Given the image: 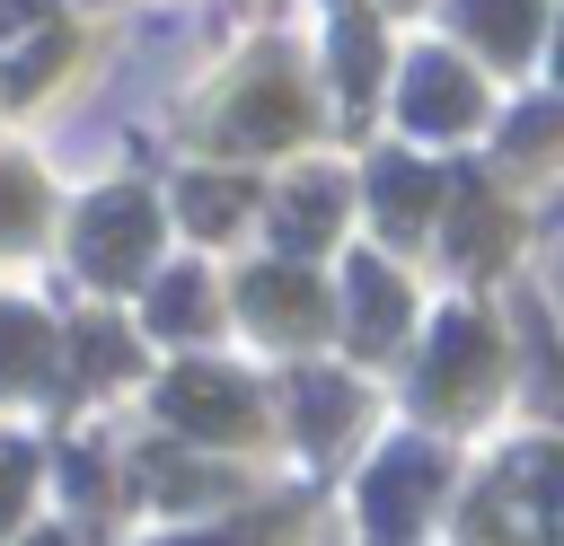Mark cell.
I'll return each instance as SVG.
<instances>
[{"label":"cell","mask_w":564,"mask_h":546,"mask_svg":"<svg viewBox=\"0 0 564 546\" xmlns=\"http://www.w3.org/2000/svg\"><path fill=\"white\" fill-rule=\"evenodd\" d=\"M167 423L238 440V432H256V405H247V387L220 379V370H176V379H167Z\"/></svg>","instance_id":"obj_2"},{"label":"cell","mask_w":564,"mask_h":546,"mask_svg":"<svg viewBox=\"0 0 564 546\" xmlns=\"http://www.w3.org/2000/svg\"><path fill=\"white\" fill-rule=\"evenodd\" d=\"M247 308H256V326H273V335H308V326H317V291H308L300 273H256V282H247Z\"/></svg>","instance_id":"obj_8"},{"label":"cell","mask_w":564,"mask_h":546,"mask_svg":"<svg viewBox=\"0 0 564 546\" xmlns=\"http://www.w3.org/2000/svg\"><path fill=\"white\" fill-rule=\"evenodd\" d=\"M335 70H344V88H352V106H361L370 79H379V35H370V18H344V26H335Z\"/></svg>","instance_id":"obj_12"},{"label":"cell","mask_w":564,"mask_h":546,"mask_svg":"<svg viewBox=\"0 0 564 546\" xmlns=\"http://www.w3.org/2000/svg\"><path fill=\"white\" fill-rule=\"evenodd\" d=\"M326 229H335V185H300V194H282V211H273V238H282L291 255L326 247Z\"/></svg>","instance_id":"obj_9"},{"label":"cell","mask_w":564,"mask_h":546,"mask_svg":"<svg viewBox=\"0 0 564 546\" xmlns=\"http://www.w3.org/2000/svg\"><path fill=\"white\" fill-rule=\"evenodd\" d=\"M18 493H26V449H0V520L18 511Z\"/></svg>","instance_id":"obj_18"},{"label":"cell","mask_w":564,"mask_h":546,"mask_svg":"<svg viewBox=\"0 0 564 546\" xmlns=\"http://www.w3.org/2000/svg\"><path fill=\"white\" fill-rule=\"evenodd\" d=\"M432 484H441V458H432V449H397V458L379 467V484H370V520H379V528H405V520L432 502Z\"/></svg>","instance_id":"obj_4"},{"label":"cell","mask_w":564,"mask_h":546,"mask_svg":"<svg viewBox=\"0 0 564 546\" xmlns=\"http://www.w3.org/2000/svg\"><path fill=\"white\" fill-rule=\"evenodd\" d=\"M35 546H70V537H35Z\"/></svg>","instance_id":"obj_19"},{"label":"cell","mask_w":564,"mask_h":546,"mask_svg":"<svg viewBox=\"0 0 564 546\" xmlns=\"http://www.w3.org/2000/svg\"><path fill=\"white\" fill-rule=\"evenodd\" d=\"M458 26H467L494 62H520V53H529V26H538V0H458Z\"/></svg>","instance_id":"obj_7"},{"label":"cell","mask_w":564,"mask_h":546,"mask_svg":"<svg viewBox=\"0 0 564 546\" xmlns=\"http://www.w3.org/2000/svg\"><path fill=\"white\" fill-rule=\"evenodd\" d=\"M476 114V79L458 70V62H441V53H423L414 70H405V123L414 132H458Z\"/></svg>","instance_id":"obj_3"},{"label":"cell","mask_w":564,"mask_h":546,"mask_svg":"<svg viewBox=\"0 0 564 546\" xmlns=\"http://www.w3.org/2000/svg\"><path fill=\"white\" fill-rule=\"evenodd\" d=\"M167 335H185V326H203V282L194 273H167V291H159V308H150Z\"/></svg>","instance_id":"obj_15"},{"label":"cell","mask_w":564,"mask_h":546,"mask_svg":"<svg viewBox=\"0 0 564 546\" xmlns=\"http://www.w3.org/2000/svg\"><path fill=\"white\" fill-rule=\"evenodd\" d=\"M344 405H352V396H344L335 379H308V387H300V414H308V432H317V440L344 423Z\"/></svg>","instance_id":"obj_16"},{"label":"cell","mask_w":564,"mask_h":546,"mask_svg":"<svg viewBox=\"0 0 564 546\" xmlns=\"http://www.w3.org/2000/svg\"><path fill=\"white\" fill-rule=\"evenodd\" d=\"M291 132H300V97H291V79H256V88L238 97V114H229V141H247V150L291 141Z\"/></svg>","instance_id":"obj_5"},{"label":"cell","mask_w":564,"mask_h":546,"mask_svg":"<svg viewBox=\"0 0 564 546\" xmlns=\"http://www.w3.org/2000/svg\"><path fill=\"white\" fill-rule=\"evenodd\" d=\"M238 203H247L238 176H194V185H185V220H194V229H229Z\"/></svg>","instance_id":"obj_13"},{"label":"cell","mask_w":564,"mask_h":546,"mask_svg":"<svg viewBox=\"0 0 564 546\" xmlns=\"http://www.w3.org/2000/svg\"><path fill=\"white\" fill-rule=\"evenodd\" d=\"M35 352H44V326L26 308H0V387L9 379H35Z\"/></svg>","instance_id":"obj_14"},{"label":"cell","mask_w":564,"mask_h":546,"mask_svg":"<svg viewBox=\"0 0 564 546\" xmlns=\"http://www.w3.org/2000/svg\"><path fill=\"white\" fill-rule=\"evenodd\" d=\"M26 220H35V185L0 176V238H26Z\"/></svg>","instance_id":"obj_17"},{"label":"cell","mask_w":564,"mask_h":546,"mask_svg":"<svg viewBox=\"0 0 564 546\" xmlns=\"http://www.w3.org/2000/svg\"><path fill=\"white\" fill-rule=\"evenodd\" d=\"M397 317H405L397 282H388L379 264H352V335H361V343H388V335H397Z\"/></svg>","instance_id":"obj_10"},{"label":"cell","mask_w":564,"mask_h":546,"mask_svg":"<svg viewBox=\"0 0 564 546\" xmlns=\"http://www.w3.org/2000/svg\"><path fill=\"white\" fill-rule=\"evenodd\" d=\"M432 203H441V176H432V167H414V159H379V211H388L397 238H414V229L432 220Z\"/></svg>","instance_id":"obj_6"},{"label":"cell","mask_w":564,"mask_h":546,"mask_svg":"<svg viewBox=\"0 0 564 546\" xmlns=\"http://www.w3.org/2000/svg\"><path fill=\"white\" fill-rule=\"evenodd\" d=\"M476 370H485V326L476 317H449L441 326V361H432V396H458Z\"/></svg>","instance_id":"obj_11"},{"label":"cell","mask_w":564,"mask_h":546,"mask_svg":"<svg viewBox=\"0 0 564 546\" xmlns=\"http://www.w3.org/2000/svg\"><path fill=\"white\" fill-rule=\"evenodd\" d=\"M150 238H159L150 203H141V194H106V203H88V220H79V264H88L97 282H132L141 255H150Z\"/></svg>","instance_id":"obj_1"}]
</instances>
